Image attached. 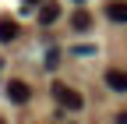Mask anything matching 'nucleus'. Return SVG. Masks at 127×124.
Returning a JSON list of instances; mask_svg holds the SVG:
<instances>
[{
  "label": "nucleus",
  "mask_w": 127,
  "mask_h": 124,
  "mask_svg": "<svg viewBox=\"0 0 127 124\" xmlns=\"http://www.w3.org/2000/svg\"><path fill=\"white\" fill-rule=\"evenodd\" d=\"M53 99L64 106V110H81L85 106V96L78 89H71V85H53Z\"/></svg>",
  "instance_id": "nucleus-1"
},
{
  "label": "nucleus",
  "mask_w": 127,
  "mask_h": 124,
  "mask_svg": "<svg viewBox=\"0 0 127 124\" xmlns=\"http://www.w3.org/2000/svg\"><path fill=\"white\" fill-rule=\"evenodd\" d=\"M106 18L117 21V25H127V0H109L106 4Z\"/></svg>",
  "instance_id": "nucleus-2"
},
{
  "label": "nucleus",
  "mask_w": 127,
  "mask_h": 124,
  "mask_svg": "<svg viewBox=\"0 0 127 124\" xmlns=\"http://www.w3.org/2000/svg\"><path fill=\"white\" fill-rule=\"evenodd\" d=\"M106 85L113 89V92H127V71L124 67H109L106 71Z\"/></svg>",
  "instance_id": "nucleus-3"
},
{
  "label": "nucleus",
  "mask_w": 127,
  "mask_h": 124,
  "mask_svg": "<svg viewBox=\"0 0 127 124\" xmlns=\"http://www.w3.org/2000/svg\"><path fill=\"white\" fill-rule=\"evenodd\" d=\"M28 96H32V92H28L25 82H18V78L7 82V99H11V103H28Z\"/></svg>",
  "instance_id": "nucleus-4"
},
{
  "label": "nucleus",
  "mask_w": 127,
  "mask_h": 124,
  "mask_svg": "<svg viewBox=\"0 0 127 124\" xmlns=\"http://www.w3.org/2000/svg\"><path fill=\"white\" fill-rule=\"evenodd\" d=\"M18 32H21V28H18V21H14V18H0V43H14V39H18Z\"/></svg>",
  "instance_id": "nucleus-5"
},
{
  "label": "nucleus",
  "mask_w": 127,
  "mask_h": 124,
  "mask_svg": "<svg viewBox=\"0 0 127 124\" xmlns=\"http://www.w3.org/2000/svg\"><path fill=\"white\" fill-rule=\"evenodd\" d=\"M60 18V7L57 4H42V11H39V25H53Z\"/></svg>",
  "instance_id": "nucleus-6"
},
{
  "label": "nucleus",
  "mask_w": 127,
  "mask_h": 124,
  "mask_svg": "<svg viewBox=\"0 0 127 124\" xmlns=\"http://www.w3.org/2000/svg\"><path fill=\"white\" fill-rule=\"evenodd\" d=\"M74 28H78V32L92 28V14H88V11H78V14H74Z\"/></svg>",
  "instance_id": "nucleus-7"
},
{
  "label": "nucleus",
  "mask_w": 127,
  "mask_h": 124,
  "mask_svg": "<svg viewBox=\"0 0 127 124\" xmlns=\"http://www.w3.org/2000/svg\"><path fill=\"white\" fill-rule=\"evenodd\" d=\"M71 53H74V57H95V46H74Z\"/></svg>",
  "instance_id": "nucleus-8"
},
{
  "label": "nucleus",
  "mask_w": 127,
  "mask_h": 124,
  "mask_svg": "<svg viewBox=\"0 0 127 124\" xmlns=\"http://www.w3.org/2000/svg\"><path fill=\"white\" fill-rule=\"evenodd\" d=\"M117 124H127V110H124V114H117Z\"/></svg>",
  "instance_id": "nucleus-9"
},
{
  "label": "nucleus",
  "mask_w": 127,
  "mask_h": 124,
  "mask_svg": "<svg viewBox=\"0 0 127 124\" xmlns=\"http://www.w3.org/2000/svg\"><path fill=\"white\" fill-rule=\"evenodd\" d=\"M21 4H25V7H35V4H42V0H21Z\"/></svg>",
  "instance_id": "nucleus-10"
},
{
  "label": "nucleus",
  "mask_w": 127,
  "mask_h": 124,
  "mask_svg": "<svg viewBox=\"0 0 127 124\" xmlns=\"http://www.w3.org/2000/svg\"><path fill=\"white\" fill-rule=\"evenodd\" d=\"M0 124H7V121H4V117H0Z\"/></svg>",
  "instance_id": "nucleus-11"
}]
</instances>
